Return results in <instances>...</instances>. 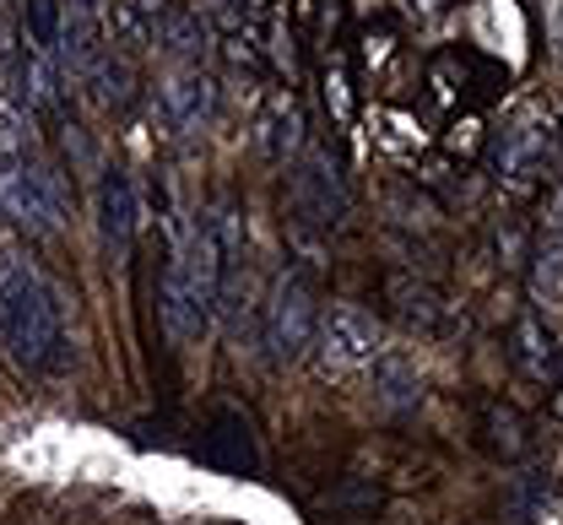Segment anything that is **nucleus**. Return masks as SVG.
Instances as JSON below:
<instances>
[{
    "label": "nucleus",
    "instance_id": "obj_1",
    "mask_svg": "<svg viewBox=\"0 0 563 525\" xmlns=\"http://www.w3.org/2000/svg\"><path fill=\"white\" fill-rule=\"evenodd\" d=\"M0 331L16 364H27L33 375H66L70 342L60 325V303L49 282L16 255H0Z\"/></svg>",
    "mask_w": 563,
    "mask_h": 525
},
{
    "label": "nucleus",
    "instance_id": "obj_2",
    "mask_svg": "<svg viewBox=\"0 0 563 525\" xmlns=\"http://www.w3.org/2000/svg\"><path fill=\"white\" fill-rule=\"evenodd\" d=\"M563 157H559V125L548 109L526 103L498 136H493V174L509 179V185H531L542 174H553Z\"/></svg>",
    "mask_w": 563,
    "mask_h": 525
},
{
    "label": "nucleus",
    "instance_id": "obj_3",
    "mask_svg": "<svg viewBox=\"0 0 563 525\" xmlns=\"http://www.w3.org/2000/svg\"><path fill=\"white\" fill-rule=\"evenodd\" d=\"M314 325H320V288L309 271H282L277 293L266 303V347L277 364H292L314 347Z\"/></svg>",
    "mask_w": 563,
    "mask_h": 525
},
{
    "label": "nucleus",
    "instance_id": "obj_4",
    "mask_svg": "<svg viewBox=\"0 0 563 525\" xmlns=\"http://www.w3.org/2000/svg\"><path fill=\"white\" fill-rule=\"evenodd\" d=\"M314 331H320V375L368 369L385 353V336H379V325L363 309H331Z\"/></svg>",
    "mask_w": 563,
    "mask_h": 525
},
{
    "label": "nucleus",
    "instance_id": "obj_5",
    "mask_svg": "<svg viewBox=\"0 0 563 525\" xmlns=\"http://www.w3.org/2000/svg\"><path fill=\"white\" fill-rule=\"evenodd\" d=\"M292 201H298V212L309 217V223L320 227H336L342 223V212H347V196H342V179H336V163H331V152L309 147L298 157V174H292Z\"/></svg>",
    "mask_w": 563,
    "mask_h": 525
},
{
    "label": "nucleus",
    "instance_id": "obj_6",
    "mask_svg": "<svg viewBox=\"0 0 563 525\" xmlns=\"http://www.w3.org/2000/svg\"><path fill=\"white\" fill-rule=\"evenodd\" d=\"M98 238H103V255L114 266L131 260V244H136V196H131V179L120 168H103V179H98Z\"/></svg>",
    "mask_w": 563,
    "mask_h": 525
},
{
    "label": "nucleus",
    "instance_id": "obj_7",
    "mask_svg": "<svg viewBox=\"0 0 563 525\" xmlns=\"http://www.w3.org/2000/svg\"><path fill=\"white\" fill-rule=\"evenodd\" d=\"M504 353H509V369L520 379H531V384H553L559 379V347H553V331H548V320L537 309H526L509 325Z\"/></svg>",
    "mask_w": 563,
    "mask_h": 525
},
{
    "label": "nucleus",
    "instance_id": "obj_8",
    "mask_svg": "<svg viewBox=\"0 0 563 525\" xmlns=\"http://www.w3.org/2000/svg\"><path fill=\"white\" fill-rule=\"evenodd\" d=\"M211 114H217V81L207 71H179L163 87V120H168L174 136L207 131Z\"/></svg>",
    "mask_w": 563,
    "mask_h": 525
},
{
    "label": "nucleus",
    "instance_id": "obj_9",
    "mask_svg": "<svg viewBox=\"0 0 563 525\" xmlns=\"http://www.w3.org/2000/svg\"><path fill=\"white\" fill-rule=\"evenodd\" d=\"M201 460H207L211 471H228V477H250L255 471V439H250V423L244 417H233V412H222L217 423H211L207 445H201Z\"/></svg>",
    "mask_w": 563,
    "mask_h": 525
},
{
    "label": "nucleus",
    "instance_id": "obj_10",
    "mask_svg": "<svg viewBox=\"0 0 563 525\" xmlns=\"http://www.w3.org/2000/svg\"><path fill=\"white\" fill-rule=\"evenodd\" d=\"M483 434H488V450L498 455V460H526V455H537L531 417H526L520 406H509V401H493L488 412H483Z\"/></svg>",
    "mask_w": 563,
    "mask_h": 525
},
{
    "label": "nucleus",
    "instance_id": "obj_11",
    "mask_svg": "<svg viewBox=\"0 0 563 525\" xmlns=\"http://www.w3.org/2000/svg\"><path fill=\"white\" fill-rule=\"evenodd\" d=\"M548 504H553V477L542 466H526L509 477V488H504V521L509 525H537L548 515Z\"/></svg>",
    "mask_w": 563,
    "mask_h": 525
},
{
    "label": "nucleus",
    "instance_id": "obj_12",
    "mask_svg": "<svg viewBox=\"0 0 563 525\" xmlns=\"http://www.w3.org/2000/svg\"><path fill=\"white\" fill-rule=\"evenodd\" d=\"M368 369H374V395H379L385 406H412V401H418L422 375H418V358H412V353L385 347Z\"/></svg>",
    "mask_w": 563,
    "mask_h": 525
},
{
    "label": "nucleus",
    "instance_id": "obj_13",
    "mask_svg": "<svg viewBox=\"0 0 563 525\" xmlns=\"http://www.w3.org/2000/svg\"><path fill=\"white\" fill-rule=\"evenodd\" d=\"M157 44H163L174 60H201V55H207V22H201V11L168 5V11L157 16Z\"/></svg>",
    "mask_w": 563,
    "mask_h": 525
},
{
    "label": "nucleus",
    "instance_id": "obj_14",
    "mask_svg": "<svg viewBox=\"0 0 563 525\" xmlns=\"http://www.w3.org/2000/svg\"><path fill=\"white\" fill-rule=\"evenodd\" d=\"M298 136H303L298 98H292V92H277V98L266 103V120H261V147H266L272 163H287V152L298 147Z\"/></svg>",
    "mask_w": 563,
    "mask_h": 525
},
{
    "label": "nucleus",
    "instance_id": "obj_15",
    "mask_svg": "<svg viewBox=\"0 0 563 525\" xmlns=\"http://www.w3.org/2000/svg\"><path fill=\"white\" fill-rule=\"evenodd\" d=\"M22 38H27V55L55 60L60 55V0H22Z\"/></svg>",
    "mask_w": 563,
    "mask_h": 525
},
{
    "label": "nucleus",
    "instance_id": "obj_16",
    "mask_svg": "<svg viewBox=\"0 0 563 525\" xmlns=\"http://www.w3.org/2000/svg\"><path fill=\"white\" fill-rule=\"evenodd\" d=\"M531 293L542 303H563V238L542 233L531 249Z\"/></svg>",
    "mask_w": 563,
    "mask_h": 525
},
{
    "label": "nucleus",
    "instance_id": "obj_17",
    "mask_svg": "<svg viewBox=\"0 0 563 525\" xmlns=\"http://www.w3.org/2000/svg\"><path fill=\"white\" fill-rule=\"evenodd\" d=\"M103 33H109V44L120 55H136L141 44L152 38L146 33V11H141L136 0H103Z\"/></svg>",
    "mask_w": 563,
    "mask_h": 525
},
{
    "label": "nucleus",
    "instance_id": "obj_18",
    "mask_svg": "<svg viewBox=\"0 0 563 525\" xmlns=\"http://www.w3.org/2000/svg\"><path fill=\"white\" fill-rule=\"evenodd\" d=\"M141 11H146V16H163V11H168V5H174V0H136Z\"/></svg>",
    "mask_w": 563,
    "mask_h": 525
},
{
    "label": "nucleus",
    "instance_id": "obj_19",
    "mask_svg": "<svg viewBox=\"0 0 563 525\" xmlns=\"http://www.w3.org/2000/svg\"><path fill=\"white\" fill-rule=\"evenodd\" d=\"M559 142H563V131H559ZM559 157H563V152H559Z\"/></svg>",
    "mask_w": 563,
    "mask_h": 525
}]
</instances>
